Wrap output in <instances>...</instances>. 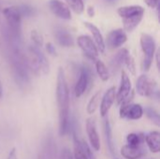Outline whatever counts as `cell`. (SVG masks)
<instances>
[{
	"label": "cell",
	"mask_w": 160,
	"mask_h": 159,
	"mask_svg": "<svg viewBox=\"0 0 160 159\" xmlns=\"http://www.w3.org/2000/svg\"><path fill=\"white\" fill-rule=\"evenodd\" d=\"M54 37L58 44L63 47H71L74 44L72 35L65 28L59 27L54 31Z\"/></svg>",
	"instance_id": "cell-17"
},
{
	"label": "cell",
	"mask_w": 160,
	"mask_h": 159,
	"mask_svg": "<svg viewBox=\"0 0 160 159\" xmlns=\"http://www.w3.org/2000/svg\"><path fill=\"white\" fill-rule=\"evenodd\" d=\"M45 49H46V52L52 55V56H56L57 55V52H56V49H55V46L52 43V42H48L45 44Z\"/></svg>",
	"instance_id": "cell-30"
},
{
	"label": "cell",
	"mask_w": 160,
	"mask_h": 159,
	"mask_svg": "<svg viewBox=\"0 0 160 159\" xmlns=\"http://www.w3.org/2000/svg\"><path fill=\"white\" fill-rule=\"evenodd\" d=\"M7 159H18L17 158V153H16V149H15V148H12V149L9 151Z\"/></svg>",
	"instance_id": "cell-33"
},
{
	"label": "cell",
	"mask_w": 160,
	"mask_h": 159,
	"mask_svg": "<svg viewBox=\"0 0 160 159\" xmlns=\"http://www.w3.org/2000/svg\"><path fill=\"white\" fill-rule=\"evenodd\" d=\"M136 92L142 97L151 98L158 97L159 95L157 82L144 74L141 75L136 82Z\"/></svg>",
	"instance_id": "cell-5"
},
{
	"label": "cell",
	"mask_w": 160,
	"mask_h": 159,
	"mask_svg": "<svg viewBox=\"0 0 160 159\" xmlns=\"http://www.w3.org/2000/svg\"><path fill=\"white\" fill-rule=\"evenodd\" d=\"M30 38L33 41L34 45L38 48L42 47L44 44V39L42 35L38 31V30H32L30 33Z\"/></svg>",
	"instance_id": "cell-27"
},
{
	"label": "cell",
	"mask_w": 160,
	"mask_h": 159,
	"mask_svg": "<svg viewBox=\"0 0 160 159\" xmlns=\"http://www.w3.org/2000/svg\"><path fill=\"white\" fill-rule=\"evenodd\" d=\"M39 159H43V158H40V157H39Z\"/></svg>",
	"instance_id": "cell-37"
},
{
	"label": "cell",
	"mask_w": 160,
	"mask_h": 159,
	"mask_svg": "<svg viewBox=\"0 0 160 159\" xmlns=\"http://www.w3.org/2000/svg\"><path fill=\"white\" fill-rule=\"evenodd\" d=\"M85 128H86V133H87V137H88L91 147L95 151H99V149H100V140H99V136H98V133L97 124H96L95 119L88 118L86 120Z\"/></svg>",
	"instance_id": "cell-13"
},
{
	"label": "cell",
	"mask_w": 160,
	"mask_h": 159,
	"mask_svg": "<svg viewBox=\"0 0 160 159\" xmlns=\"http://www.w3.org/2000/svg\"><path fill=\"white\" fill-rule=\"evenodd\" d=\"M131 92H132L131 81H130L128 73L125 70H122L121 71V81H120L119 89H118L116 96H115V100L117 101V104L121 105L129 97Z\"/></svg>",
	"instance_id": "cell-9"
},
{
	"label": "cell",
	"mask_w": 160,
	"mask_h": 159,
	"mask_svg": "<svg viewBox=\"0 0 160 159\" xmlns=\"http://www.w3.org/2000/svg\"><path fill=\"white\" fill-rule=\"evenodd\" d=\"M83 24L90 31V33L92 34V37H93L92 39L94 40L98 52H101V53H104L105 50H106L105 40H104L103 36H102L100 30L98 29V27L96 24H94L93 22H84Z\"/></svg>",
	"instance_id": "cell-15"
},
{
	"label": "cell",
	"mask_w": 160,
	"mask_h": 159,
	"mask_svg": "<svg viewBox=\"0 0 160 159\" xmlns=\"http://www.w3.org/2000/svg\"><path fill=\"white\" fill-rule=\"evenodd\" d=\"M120 117L128 120H140L143 116V108L137 103H127L120 105Z\"/></svg>",
	"instance_id": "cell-8"
},
{
	"label": "cell",
	"mask_w": 160,
	"mask_h": 159,
	"mask_svg": "<svg viewBox=\"0 0 160 159\" xmlns=\"http://www.w3.org/2000/svg\"><path fill=\"white\" fill-rule=\"evenodd\" d=\"M77 44L80 47V49L82 50V53L88 59L95 61V62L98 60L99 52H98L94 40L92 39V37H90L87 35H81L77 38Z\"/></svg>",
	"instance_id": "cell-7"
},
{
	"label": "cell",
	"mask_w": 160,
	"mask_h": 159,
	"mask_svg": "<svg viewBox=\"0 0 160 159\" xmlns=\"http://www.w3.org/2000/svg\"><path fill=\"white\" fill-rule=\"evenodd\" d=\"M128 40V36L126 31L123 28H117L112 30L106 38L105 45H107L110 49L115 50L122 47Z\"/></svg>",
	"instance_id": "cell-10"
},
{
	"label": "cell",
	"mask_w": 160,
	"mask_h": 159,
	"mask_svg": "<svg viewBox=\"0 0 160 159\" xmlns=\"http://www.w3.org/2000/svg\"><path fill=\"white\" fill-rule=\"evenodd\" d=\"M86 11H87V14H88L89 17H94L95 16V8H94L93 6H89L87 7Z\"/></svg>",
	"instance_id": "cell-34"
},
{
	"label": "cell",
	"mask_w": 160,
	"mask_h": 159,
	"mask_svg": "<svg viewBox=\"0 0 160 159\" xmlns=\"http://www.w3.org/2000/svg\"><path fill=\"white\" fill-rule=\"evenodd\" d=\"M115 96H116V90L114 86L110 87L103 95L101 98V103H100V115L101 117H106L108 112H110L112 106L113 105L115 101Z\"/></svg>",
	"instance_id": "cell-14"
},
{
	"label": "cell",
	"mask_w": 160,
	"mask_h": 159,
	"mask_svg": "<svg viewBox=\"0 0 160 159\" xmlns=\"http://www.w3.org/2000/svg\"><path fill=\"white\" fill-rule=\"evenodd\" d=\"M120 153L126 159H140L145 156V149L142 146L133 147L126 144L121 148Z\"/></svg>",
	"instance_id": "cell-16"
},
{
	"label": "cell",
	"mask_w": 160,
	"mask_h": 159,
	"mask_svg": "<svg viewBox=\"0 0 160 159\" xmlns=\"http://www.w3.org/2000/svg\"><path fill=\"white\" fill-rule=\"evenodd\" d=\"M22 16H31L33 14V8L30 6L27 5H22V6H19Z\"/></svg>",
	"instance_id": "cell-29"
},
{
	"label": "cell",
	"mask_w": 160,
	"mask_h": 159,
	"mask_svg": "<svg viewBox=\"0 0 160 159\" xmlns=\"http://www.w3.org/2000/svg\"><path fill=\"white\" fill-rule=\"evenodd\" d=\"M104 133H105V139H106L107 146H108L111 154L113 155L115 152V149H114V143H113L112 130V127H111L109 119H105V121H104Z\"/></svg>",
	"instance_id": "cell-20"
},
{
	"label": "cell",
	"mask_w": 160,
	"mask_h": 159,
	"mask_svg": "<svg viewBox=\"0 0 160 159\" xmlns=\"http://www.w3.org/2000/svg\"><path fill=\"white\" fill-rule=\"evenodd\" d=\"M128 68V70L130 72L131 75L135 76L136 73H137V68H136V63H135V59L134 57L131 55V54H128L127 57H126V60H125V63H124Z\"/></svg>",
	"instance_id": "cell-28"
},
{
	"label": "cell",
	"mask_w": 160,
	"mask_h": 159,
	"mask_svg": "<svg viewBox=\"0 0 160 159\" xmlns=\"http://www.w3.org/2000/svg\"><path fill=\"white\" fill-rule=\"evenodd\" d=\"M144 2L151 8H158L159 5V0H144Z\"/></svg>",
	"instance_id": "cell-32"
},
{
	"label": "cell",
	"mask_w": 160,
	"mask_h": 159,
	"mask_svg": "<svg viewBox=\"0 0 160 159\" xmlns=\"http://www.w3.org/2000/svg\"><path fill=\"white\" fill-rule=\"evenodd\" d=\"M96 71L98 75V77L100 78L101 81L103 82H107L110 79V72L108 67H106V65L101 61V60H97L96 61Z\"/></svg>",
	"instance_id": "cell-22"
},
{
	"label": "cell",
	"mask_w": 160,
	"mask_h": 159,
	"mask_svg": "<svg viewBox=\"0 0 160 159\" xmlns=\"http://www.w3.org/2000/svg\"><path fill=\"white\" fill-rule=\"evenodd\" d=\"M48 6L51 12L57 18L66 21L70 20L72 18L71 10L65 2L61 0H49Z\"/></svg>",
	"instance_id": "cell-11"
},
{
	"label": "cell",
	"mask_w": 160,
	"mask_h": 159,
	"mask_svg": "<svg viewBox=\"0 0 160 159\" xmlns=\"http://www.w3.org/2000/svg\"><path fill=\"white\" fill-rule=\"evenodd\" d=\"M101 98V91H98L96 94L93 95V97L90 98L87 107H86V112L88 114H93L95 113V112L97 111V109L98 108V104Z\"/></svg>",
	"instance_id": "cell-23"
},
{
	"label": "cell",
	"mask_w": 160,
	"mask_h": 159,
	"mask_svg": "<svg viewBox=\"0 0 160 159\" xmlns=\"http://www.w3.org/2000/svg\"><path fill=\"white\" fill-rule=\"evenodd\" d=\"M141 48L143 52V61H142V69L148 71L151 68V66L154 61V57L157 52V44L155 38L149 35L142 33L140 38Z\"/></svg>",
	"instance_id": "cell-4"
},
{
	"label": "cell",
	"mask_w": 160,
	"mask_h": 159,
	"mask_svg": "<svg viewBox=\"0 0 160 159\" xmlns=\"http://www.w3.org/2000/svg\"><path fill=\"white\" fill-rule=\"evenodd\" d=\"M0 46H1V42H0Z\"/></svg>",
	"instance_id": "cell-36"
},
{
	"label": "cell",
	"mask_w": 160,
	"mask_h": 159,
	"mask_svg": "<svg viewBox=\"0 0 160 159\" xmlns=\"http://www.w3.org/2000/svg\"><path fill=\"white\" fill-rule=\"evenodd\" d=\"M91 79H92L91 71L86 67H81L80 76L74 87V93L76 97H81L85 93L91 82Z\"/></svg>",
	"instance_id": "cell-12"
},
{
	"label": "cell",
	"mask_w": 160,
	"mask_h": 159,
	"mask_svg": "<svg viewBox=\"0 0 160 159\" xmlns=\"http://www.w3.org/2000/svg\"><path fill=\"white\" fill-rule=\"evenodd\" d=\"M61 159H73V156L69 149L68 148L63 149L62 154H61Z\"/></svg>",
	"instance_id": "cell-31"
},
{
	"label": "cell",
	"mask_w": 160,
	"mask_h": 159,
	"mask_svg": "<svg viewBox=\"0 0 160 159\" xmlns=\"http://www.w3.org/2000/svg\"><path fill=\"white\" fill-rule=\"evenodd\" d=\"M129 54L128 51L126 49V48H123V49H120L116 54L113 56V58L112 59V62H111V65H112V67L113 69H117V68H120L124 63H125V60H126V57Z\"/></svg>",
	"instance_id": "cell-19"
},
{
	"label": "cell",
	"mask_w": 160,
	"mask_h": 159,
	"mask_svg": "<svg viewBox=\"0 0 160 159\" xmlns=\"http://www.w3.org/2000/svg\"><path fill=\"white\" fill-rule=\"evenodd\" d=\"M114 159H119V158H114Z\"/></svg>",
	"instance_id": "cell-38"
},
{
	"label": "cell",
	"mask_w": 160,
	"mask_h": 159,
	"mask_svg": "<svg viewBox=\"0 0 160 159\" xmlns=\"http://www.w3.org/2000/svg\"><path fill=\"white\" fill-rule=\"evenodd\" d=\"M3 15L6 19V22L10 28V30L18 35L21 32L22 24V13L19 6H9L3 8Z\"/></svg>",
	"instance_id": "cell-6"
},
{
	"label": "cell",
	"mask_w": 160,
	"mask_h": 159,
	"mask_svg": "<svg viewBox=\"0 0 160 159\" xmlns=\"http://www.w3.org/2000/svg\"><path fill=\"white\" fill-rule=\"evenodd\" d=\"M127 142L128 145L133 146V147H138L142 146V144L144 142V135L140 133H130L127 136Z\"/></svg>",
	"instance_id": "cell-24"
},
{
	"label": "cell",
	"mask_w": 160,
	"mask_h": 159,
	"mask_svg": "<svg viewBox=\"0 0 160 159\" xmlns=\"http://www.w3.org/2000/svg\"><path fill=\"white\" fill-rule=\"evenodd\" d=\"M144 7L134 6H124L117 8V13L122 19L124 30L126 32H132L142 22L144 15Z\"/></svg>",
	"instance_id": "cell-2"
},
{
	"label": "cell",
	"mask_w": 160,
	"mask_h": 159,
	"mask_svg": "<svg viewBox=\"0 0 160 159\" xmlns=\"http://www.w3.org/2000/svg\"><path fill=\"white\" fill-rule=\"evenodd\" d=\"M29 57L28 66L37 75H47L50 71V65L46 56L42 53L39 48L35 45L28 48Z\"/></svg>",
	"instance_id": "cell-3"
},
{
	"label": "cell",
	"mask_w": 160,
	"mask_h": 159,
	"mask_svg": "<svg viewBox=\"0 0 160 159\" xmlns=\"http://www.w3.org/2000/svg\"><path fill=\"white\" fill-rule=\"evenodd\" d=\"M143 113H145V115L147 116V118L154 123L156 126L159 127L160 126V116L158 112L152 108V107H146L145 109H143Z\"/></svg>",
	"instance_id": "cell-26"
},
{
	"label": "cell",
	"mask_w": 160,
	"mask_h": 159,
	"mask_svg": "<svg viewBox=\"0 0 160 159\" xmlns=\"http://www.w3.org/2000/svg\"><path fill=\"white\" fill-rule=\"evenodd\" d=\"M66 4L69 7L70 10L75 12L76 14H82L84 11V3L83 0H65Z\"/></svg>",
	"instance_id": "cell-25"
},
{
	"label": "cell",
	"mask_w": 160,
	"mask_h": 159,
	"mask_svg": "<svg viewBox=\"0 0 160 159\" xmlns=\"http://www.w3.org/2000/svg\"><path fill=\"white\" fill-rule=\"evenodd\" d=\"M144 142H146L149 150L154 153L158 154L160 152V133L158 131H152L149 132L147 135L144 136Z\"/></svg>",
	"instance_id": "cell-18"
},
{
	"label": "cell",
	"mask_w": 160,
	"mask_h": 159,
	"mask_svg": "<svg viewBox=\"0 0 160 159\" xmlns=\"http://www.w3.org/2000/svg\"><path fill=\"white\" fill-rule=\"evenodd\" d=\"M2 95H3V87H2V84L0 82V97H2Z\"/></svg>",
	"instance_id": "cell-35"
},
{
	"label": "cell",
	"mask_w": 160,
	"mask_h": 159,
	"mask_svg": "<svg viewBox=\"0 0 160 159\" xmlns=\"http://www.w3.org/2000/svg\"><path fill=\"white\" fill-rule=\"evenodd\" d=\"M69 89L63 67L58 68L56 80V100L59 112V135L65 136L69 126Z\"/></svg>",
	"instance_id": "cell-1"
},
{
	"label": "cell",
	"mask_w": 160,
	"mask_h": 159,
	"mask_svg": "<svg viewBox=\"0 0 160 159\" xmlns=\"http://www.w3.org/2000/svg\"><path fill=\"white\" fill-rule=\"evenodd\" d=\"M73 142H74L73 144L74 149H73V155H72L73 159H88L85 151L82 148V142H80L76 136L73 137Z\"/></svg>",
	"instance_id": "cell-21"
}]
</instances>
